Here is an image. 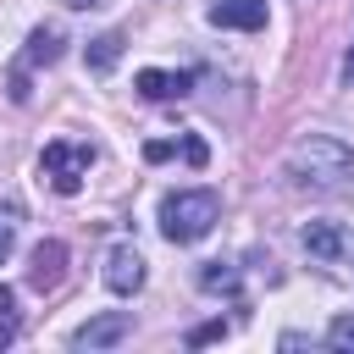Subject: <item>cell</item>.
Here are the masks:
<instances>
[{
    "label": "cell",
    "instance_id": "10",
    "mask_svg": "<svg viewBox=\"0 0 354 354\" xmlns=\"http://www.w3.org/2000/svg\"><path fill=\"white\" fill-rule=\"evenodd\" d=\"M133 83H138V94H144V100H177V94H188V83H194V77H188V72H160V66H144Z\"/></svg>",
    "mask_w": 354,
    "mask_h": 354
},
{
    "label": "cell",
    "instance_id": "18",
    "mask_svg": "<svg viewBox=\"0 0 354 354\" xmlns=\"http://www.w3.org/2000/svg\"><path fill=\"white\" fill-rule=\"evenodd\" d=\"M61 6H72V11H88V6H105V0H61Z\"/></svg>",
    "mask_w": 354,
    "mask_h": 354
},
{
    "label": "cell",
    "instance_id": "6",
    "mask_svg": "<svg viewBox=\"0 0 354 354\" xmlns=\"http://www.w3.org/2000/svg\"><path fill=\"white\" fill-rule=\"evenodd\" d=\"M127 315L122 310H105V315H94V321H83L77 332H72V348H111V343H122L127 337Z\"/></svg>",
    "mask_w": 354,
    "mask_h": 354
},
{
    "label": "cell",
    "instance_id": "7",
    "mask_svg": "<svg viewBox=\"0 0 354 354\" xmlns=\"http://www.w3.org/2000/svg\"><path fill=\"white\" fill-rule=\"evenodd\" d=\"M61 271H66V243H39L33 254H28V282L39 288V293H50L55 282H61Z\"/></svg>",
    "mask_w": 354,
    "mask_h": 354
},
{
    "label": "cell",
    "instance_id": "11",
    "mask_svg": "<svg viewBox=\"0 0 354 354\" xmlns=\"http://www.w3.org/2000/svg\"><path fill=\"white\" fill-rule=\"evenodd\" d=\"M199 288H205V293H227V299H238L243 282H238V266H227V260H205V266H199Z\"/></svg>",
    "mask_w": 354,
    "mask_h": 354
},
{
    "label": "cell",
    "instance_id": "2",
    "mask_svg": "<svg viewBox=\"0 0 354 354\" xmlns=\"http://www.w3.org/2000/svg\"><path fill=\"white\" fill-rule=\"evenodd\" d=\"M216 221H221V199L210 188H177L160 199V232L171 243H199Z\"/></svg>",
    "mask_w": 354,
    "mask_h": 354
},
{
    "label": "cell",
    "instance_id": "16",
    "mask_svg": "<svg viewBox=\"0 0 354 354\" xmlns=\"http://www.w3.org/2000/svg\"><path fill=\"white\" fill-rule=\"evenodd\" d=\"M216 337H227V326H221V321H205V326H194V332H188V343H194V348H199V343H216Z\"/></svg>",
    "mask_w": 354,
    "mask_h": 354
},
{
    "label": "cell",
    "instance_id": "8",
    "mask_svg": "<svg viewBox=\"0 0 354 354\" xmlns=\"http://www.w3.org/2000/svg\"><path fill=\"white\" fill-rule=\"evenodd\" d=\"M210 22H216V28L260 33V28H266V0H216V6H210Z\"/></svg>",
    "mask_w": 354,
    "mask_h": 354
},
{
    "label": "cell",
    "instance_id": "3",
    "mask_svg": "<svg viewBox=\"0 0 354 354\" xmlns=\"http://www.w3.org/2000/svg\"><path fill=\"white\" fill-rule=\"evenodd\" d=\"M88 166H94V149H88V144H72V138L44 144V155H39V171L50 177L55 194H77L83 177H88Z\"/></svg>",
    "mask_w": 354,
    "mask_h": 354
},
{
    "label": "cell",
    "instance_id": "12",
    "mask_svg": "<svg viewBox=\"0 0 354 354\" xmlns=\"http://www.w3.org/2000/svg\"><path fill=\"white\" fill-rule=\"evenodd\" d=\"M116 55H122V33H100V39H88V72H111Z\"/></svg>",
    "mask_w": 354,
    "mask_h": 354
},
{
    "label": "cell",
    "instance_id": "14",
    "mask_svg": "<svg viewBox=\"0 0 354 354\" xmlns=\"http://www.w3.org/2000/svg\"><path fill=\"white\" fill-rule=\"evenodd\" d=\"M11 337H17V293L0 282V348H6Z\"/></svg>",
    "mask_w": 354,
    "mask_h": 354
},
{
    "label": "cell",
    "instance_id": "5",
    "mask_svg": "<svg viewBox=\"0 0 354 354\" xmlns=\"http://www.w3.org/2000/svg\"><path fill=\"white\" fill-rule=\"evenodd\" d=\"M105 288H111V293H138V288H144V254H138L133 243H116V249L105 254Z\"/></svg>",
    "mask_w": 354,
    "mask_h": 354
},
{
    "label": "cell",
    "instance_id": "4",
    "mask_svg": "<svg viewBox=\"0 0 354 354\" xmlns=\"http://www.w3.org/2000/svg\"><path fill=\"white\" fill-rule=\"evenodd\" d=\"M55 55H61V28H55V22H39V28L28 33L22 61L11 66V100H17V105L28 100V72H33V66H50Z\"/></svg>",
    "mask_w": 354,
    "mask_h": 354
},
{
    "label": "cell",
    "instance_id": "9",
    "mask_svg": "<svg viewBox=\"0 0 354 354\" xmlns=\"http://www.w3.org/2000/svg\"><path fill=\"white\" fill-rule=\"evenodd\" d=\"M304 249H310L315 260L337 266V260L348 254V238H343V227H332V221H310V227H304Z\"/></svg>",
    "mask_w": 354,
    "mask_h": 354
},
{
    "label": "cell",
    "instance_id": "1",
    "mask_svg": "<svg viewBox=\"0 0 354 354\" xmlns=\"http://www.w3.org/2000/svg\"><path fill=\"white\" fill-rule=\"evenodd\" d=\"M288 171L310 188H354V149L343 138H326V133H310L293 144L288 155Z\"/></svg>",
    "mask_w": 354,
    "mask_h": 354
},
{
    "label": "cell",
    "instance_id": "17",
    "mask_svg": "<svg viewBox=\"0 0 354 354\" xmlns=\"http://www.w3.org/2000/svg\"><path fill=\"white\" fill-rule=\"evenodd\" d=\"M343 83H354V50L343 55Z\"/></svg>",
    "mask_w": 354,
    "mask_h": 354
},
{
    "label": "cell",
    "instance_id": "13",
    "mask_svg": "<svg viewBox=\"0 0 354 354\" xmlns=\"http://www.w3.org/2000/svg\"><path fill=\"white\" fill-rule=\"evenodd\" d=\"M17 232H22V205H17V199H0V266H6V254L17 249Z\"/></svg>",
    "mask_w": 354,
    "mask_h": 354
},
{
    "label": "cell",
    "instance_id": "15",
    "mask_svg": "<svg viewBox=\"0 0 354 354\" xmlns=\"http://www.w3.org/2000/svg\"><path fill=\"white\" fill-rule=\"evenodd\" d=\"M326 348H337V354H354V315H337V321L326 326Z\"/></svg>",
    "mask_w": 354,
    "mask_h": 354
}]
</instances>
